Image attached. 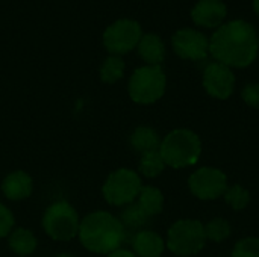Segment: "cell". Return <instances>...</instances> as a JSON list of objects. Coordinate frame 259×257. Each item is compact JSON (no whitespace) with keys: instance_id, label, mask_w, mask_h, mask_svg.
<instances>
[{"instance_id":"6da1fadb","label":"cell","mask_w":259,"mask_h":257,"mask_svg":"<svg viewBox=\"0 0 259 257\" xmlns=\"http://www.w3.org/2000/svg\"><path fill=\"white\" fill-rule=\"evenodd\" d=\"M259 36L255 26L244 18L229 20L209 38V53L228 67H249L258 56Z\"/></svg>"},{"instance_id":"7a4b0ae2","label":"cell","mask_w":259,"mask_h":257,"mask_svg":"<svg viewBox=\"0 0 259 257\" xmlns=\"http://www.w3.org/2000/svg\"><path fill=\"white\" fill-rule=\"evenodd\" d=\"M77 238L85 250L96 254H109L118 248L126 238V227L120 218L106 211H96L80 220Z\"/></svg>"},{"instance_id":"3957f363","label":"cell","mask_w":259,"mask_h":257,"mask_svg":"<svg viewBox=\"0 0 259 257\" xmlns=\"http://www.w3.org/2000/svg\"><path fill=\"white\" fill-rule=\"evenodd\" d=\"M159 153L167 167L181 170L197 164L202 155V141L190 129H175L161 141Z\"/></svg>"},{"instance_id":"277c9868","label":"cell","mask_w":259,"mask_h":257,"mask_svg":"<svg viewBox=\"0 0 259 257\" xmlns=\"http://www.w3.org/2000/svg\"><path fill=\"white\" fill-rule=\"evenodd\" d=\"M167 248L179 257H193L199 254L206 245L205 224L199 220H178L167 232Z\"/></svg>"},{"instance_id":"5b68a950","label":"cell","mask_w":259,"mask_h":257,"mask_svg":"<svg viewBox=\"0 0 259 257\" xmlns=\"http://www.w3.org/2000/svg\"><path fill=\"white\" fill-rule=\"evenodd\" d=\"M167 88V77L161 65L138 67L127 85V92L132 101L138 105H152L162 98Z\"/></svg>"},{"instance_id":"8992f818","label":"cell","mask_w":259,"mask_h":257,"mask_svg":"<svg viewBox=\"0 0 259 257\" xmlns=\"http://www.w3.org/2000/svg\"><path fill=\"white\" fill-rule=\"evenodd\" d=\"M41 224L49 238L58 242H68L77 236L80 218L68 201L59 200L44 211Z\"/></svg>"},{"instance_id":"52a82bcc","label":"cell","mask_w":259,"mask_h":257,"mask_svg":"<svg viewBox=\"0 0 259 257\" xmlns=\"http://www.w3.org/2000/svg\"><path fill=\"white\" fill-rule=\"evenodd\" d=\"M141 188L143 182L137 171L118 168L106 177L102 186V195L108 204L121 208L132 204L138 198Z\"/></svg>"},{"instance_id":"ba28073f","label":"cell","mask_w":259,"mask_h":257,"mask_svg":"<svg viewBox=\"0 0 259 257\" xmlns=\"http://www.w3.org/2000/svg\"><path fill=\"white\" fill-rule=\"evenodd\" d=\"M143 36L141 24L132 18H120L103 32V45L111 55H124L134 50Z\"/></svg>"},{"instance_id":"9c48e42d","label":"cell","mask_w":259,"mask_h":257,"mask_svg":"<svg viewBox=\"0 0 259 257\" xmlns=\"http://www.w3.org/2000/svg\"><path fill=\"white\" fill-rule=\"evenodd\" d=\"M188 188L199 200H217L223 197L228 189V176L219 168L202 167L190 176Z\"/></svg>"},{"instance_id":"30bf717a","label":"cell","mask_w":259,"mask_h":257,"mask_svg":"<svg viewBox=\"0 0 259 257\" xmlns=\"http://www.w3.org/2000/svg\"><path fill=\"white\" fill-rule=\"evenodd\" d=\"M171 45L178 56L190 61H203L209 55L208 36L193 27L178 29L171 36Z\"/></svg>"},{"instance_id":"8fae6325","label":"cell","mask_w":259,"mask_h":257,"mask_svg":"<svg viewBox=\"0 0 259 257\" xmlns=\"http://www.w3.org/2000/svg\"><path fill=\"white\" fill-rule=\"evenodd\" d=\"M202 83L211 97L226 100L235 89V74L231 67L215 61L205 67Z\"/></svg>"},{"instance_id":"7c38bea8","label":"cell","mask_w":259,"mask_h":257,"mask_svg":"<svg viewBox=\"0 0 259 257\" xmlns=\"http://www.w3.org/2000/svg\"><path fill=\"white\" fill-rule=\"evenodd\" d=\"M228 6L223 0H199L191 9V18L197 26L215 27L223 24Z\"/></svg>"},{"instance_id":"4fadbf2b","label":"cell","mask_w":259,"mask_h":257,"mask_svg":"<svg viewBox=\"0 0 259 257\" xmlns=\"http://www.w3.org/2000/svg\"><path fill=\"white\" fill-rule=\"evenodd\" d=\"M0 188H2L3 195L8 200L21 201V200H26V198H29L32 195V192H33V180L26 171L17 170V171L9 173L3 179Z\"/></svg>"},{"instance_id":"5bb4252c","label":"cell","mask_w":259,"mask_h":257,"mask_svg":"<svg viewBox=\"0 0 259 257\" xmlns=\"http://www.w3.org/2000/svg\"><path fill=\"white\" fill-rule=\"evenodd\" d=\"M165 247L162 236L152 230H140L132 239V248L137 257H161Z\"/></svg>"},{"instance_id":"9a60e30c","label":"cell","mask_w":259,"mask_h":257,"mask_svg":"<svg viewBox=\"0 0 259 257\" xmlns=\"http://www.w3.org/2000/svg\"><path fill=\"white\" fill-rule=\"evenodd\" d=\"M138 55L147 65H161L165 59V45L159 35L146 33L141 36L138 45Z\"/></svg>"},{"instance_id":"2e32d148","label":"cell","mask_w":259,"mask_h":257,"mask_svg":"<svg viewBox=\"0 0 259 257\" xmlns=\"http://www.w3.org/2000/svg\"><path fill=\"white\" fill-rule=\"evenodd\" d=\"M8 247L9 250L20 257L32 256L38 247V239L29 229H14L8 236Z\"/></svg>"},{"instance_id":"e0dca14e","label":"cell","mask_w":259,"mask_h":257,"mask_svg":"<svg viewBox=\"0 0 259 257\" xmlns=\"http://www.w3.org/2000/svg\"><path fill=\"white\" fill-rule=\"evenodd\" d=\"M131 147L138 151L140 155L150 153V151H158L161 147V138L158 132L149 126H138L132 133H131Z\"/></svg>"},{"instance_id":"ac0fdd59","label":"cell","mask_w":259,"mask_h":257,"mask_svg":"<svg viewBox=\"0 0 259 257\" xmlns=\"http://www.w3.org/2000/svg\"><path fill=\"white\" fill-rule=\"evenodd\" d=\"M137 204L140 206V209L149 217H156L162 212L164 209V195L161 192V189H158L156 186H143L140 191V195L137 198Z\"/></svg>"},{"instance_id":"d6986e66","label":"cell","mask_w":259,"mask_h":257,"mask_svg":"<svg viewBox=\"0 0 259 257\" xmlns=\"http://www.w3.org/2000/svg\"><path fill=\"white\" fill-rule=\"evenodd\" d=\"M165 162L158 151H150V153H144L141 155V159L138 162V171L141 176L147 177V179H155L159 174H162V171L165 170Z\"/></svg>"},{"instance_id":"ffe728a7","label":"cell","mask_w":259,"mask_h":257,"mask_svg":"<svg viewBox=\"0 0 259 257\" xmlns=\"http://www.w3.org/2000/svg\"><path fill=\"white\" fill-rule=\"evenodd\" d=\"M100 79L105 83H115L118 82L124 74V61L118 55L108 56L103 64L100 65Z\"/></svg>"},{"instance_id":"44dd1931","label":"cell","mask_w":259,"mask_h":257,"mask_svg":"<svg viewBox=\"0 0 259 257\" xmlns=\"http://www.w3.org/2000/svg\"><path fill=\"white\" fill-rule=\"evenodd\" d=\"M231 224L225 218H214L209 223L205 224V235L206 241H212L215 244L226 241L231 236Z\"/></svg>"},{"instance_id":"7402d4cb","label":"cell","mask_w":259,"mask_h":257,"mask_svg":"<svg viewBox=\"0 0 259 257\" xmlns=\"http://www.w3.org/2000/svg\"><path fill=\"white\" fill-rule=\"evenodd\" d=\"M225 201L234 209V211H243L249 206L250 203V194L247 189H244L241 185H234L228 186L225 192Z\"/></svg>"},{"instance_id":"603a6c76","label":"cell","mask_w":259,"mask_h":257,"mask_svg":"<svg viewBox=\"0 0 259 257\" xmlns=\"http://www.w3.org/2000/svg\"><path fill=\"white\" fill-rule=\"evenodd\" d=\"M147 220H149V217L140 209V206L137 203L129 204L123 211V215H121V223L129 227H141L147 223Z\"/></svg>"},{"instance_id":"cb8c5ba5","label":"cell","mask_w":259,"mask_h":257,"mask_svg":"<svg viewBox=\"0 0 259 257\" xmlns=\"http://www.w3.org/2000/svg\"><path fill=\"white\" fill-rule=\"evenodd\" d=\"M232 257H259V238H244L232 250Z\"/></svg>"},{"instance_id":"d4e9b609","label":"cell","mask_w":259,"mask_h":257,"mask_svg":"<svg viewBox=\"0 0 259 257\" xmlns=\"http://www.w3.org/2000/svg\"><path fill=\"white\" fill-rule=\"evenodd\" d=\"M14 224H15L14 214L5 204L0 203V239L9 236V233L14 230Z\"/></svg>"},{"instance_id":"484cf974","label":"cell","mask_w":259,"mask_h":257,"mask_svg":"<svg viewBox=\"0 0 259 257\" xmlns=\"http://www.w3.org/2000/svg\"><path fill=\"white\" fill-rule=\"evenodd\" d=\"M241 97L246 105L259 109V83H247L241 91Z\"/></svg>"},{"instance_id":"4316f807","label":"cell","mask_w":259,"mask_h":257,"mask_svg":"<svg viewBox=\"0 0 259 257\" xmlns=\"http://www.w3.org/2000/svg\"><path fill=\"white\" fill-rule=\"evenodd\" d=\"M106 257H137V256H135V253H134V251H131V250L118 248V250H115V251L109 253Z\"/></svg>"},{"instance_id":"83f0119b","label":"cell","mask_w":259,"mask_h":257,"mask_svg":"<svg viewBox=\"0 0 259 257\" xmlns=\"http://www.w3.org/2000/svg\"><path fill=\"white\" fill-rule=\"evenodd\" d=\"M253 9L256 11V14L259 15V0H253Z\"/></svg>"},{"instance_id":"f1b7e54d","label":"cell","mask_w":259,"mask_h":257,"mask_svg":"<svg viewBox=\"0 0 259 257\" xmlns=\"http://www.w3.org/2000/svg\"><path fill=\"white\" fill-rule=\"evenodd\" d=\"M55 257H74L73 254H68V253H61V254H56Z\"/></svg>"}]
</instances>
